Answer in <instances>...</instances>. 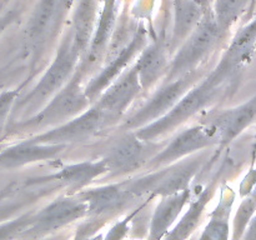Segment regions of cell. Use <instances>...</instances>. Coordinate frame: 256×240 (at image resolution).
Returning a JSON list of instances; mask_svg holds the SVG:
<instances>
[{"mask_svg": "<svg viewBox=\"0 0 256 240\" xmlns=\"http://www.w3.org/2000/svg\"><path fill=\"white\" fill-rule=\"evenodd\" d=\"M174 8L175 22L172 40L174 44H178L200 22L202 5L196 0H174Z\"/></svg>", "mask_w": 256, "mask_h": 240, "instance_id": "7402d4cb", "label": "cell"}, {"mask_svg": "<svg viewBox=\"0 0 256 240\" xmlns=\"http://www.w3.org/2000/svg\"><path fill=\"white\" fill-rule=\"evenodd\" d=\"M216 142H219L216 135L208 124L190 128V129L180 132L162 152L152 156L150 165L156 168L160 165L170 164V162L182 159L196 150L205 149Z\"/></svg>", "mask_w": 256, "mask_h": 240, "instance_id": "9c48e42d", "label": "cell"}, {"mask_svg": "<svg viewBox=\"0 0 256 240\" xmlns=\"http://www.w3.org/2000/svg\"><path fill=\"white\" fill-rule=\"evenodd\" d=\"M132 196V192L128 188L122 189L119 185H108L82 192V200L86 202L88 212L102 214L122 208Z\"/></svg>", "mask_w": 256, "mask_h": 240, "instance_id": "2e32d148", "label": "cell"}, {"mask_svg": "<svg viewBox=\"0 0 256 240\" xmlns=\"http://www.w3.org/2000/svg\"><path fill=\"white\" fill-rule=\"evenodd\" d=\"M98 0H79L72 15L74 46L79 55L86 54L94 32Z\"/></svg>", "mask_w": 256, "mask_h": 240, "instance_id": "e0dca14e", "label": "cell"}, {"mask_svg": "<svg viewBox=\"0 0 256 240\" xmlns=\"http://www.w3.org/2000/svg\"><path fill=\"white\" fill-rule=\"evenodd\" d=\"M256 49V18L239 30L232 39L229 49L225 52L222 62L239 72L240 68L252 59Z\"/></svg>", "mask_w": 256, "mask_h": 240, "instance_id": "ffe728a7", "label": "cell"}, {"mask_svg": "<svg viewBox=\"0 0 256 240\" xmlns=\"http://www.w3.org/2000/svg\"><path fill=\"white\" fill-rule=\"evenodd\" d=\"M86 212L88 205L82 199L55 200L32 220V230L39 232L55 230L79 219Z\"/></svg>", "mask_w": 256, "mask_h": 240, "instance_id": "4fadbf2b", "label": "cell"}, {"mask_svg": "<svg viewBox=\"0 0 256 240\" xmlns=\"http://www.w3.org/2000/svg\"><path fill=\"white\" fill-rule=\"evenodd\" d=\"M20 68L14 66V65H6V66L0 68V92H4L5 86L12 82L20 72Z\"/></svg>", "mask_w": 256, "mask_h": 240, "instance_id": "f546056e", "label": "cell"}, {"mask_svg": "<svg viewBox=\"0 0 256 240\" xmlns=\"http://www.w3.org/2000/svg\"><path fill=\"white\" fill-rule=\"evenodd\" d=\"M252 62H255V65H256V49H255V52H254V55H252Z\"/></svg>", "mask_w": 256, "mask_h": 240, "instance_id": "74e56055", "label": "cell"}, {"mask_svg": "<svg viewBox=\"0 0 256 240\" xmlns=\"http://www.w3.org/2000/svg\"><path fill=\"white\" fill-rule=\"evenodd\" d=\"M212 188L209 186L200 194V196L195 200L190 206L189 212L184 215L182 222H179L174 232L169 234L166 240H185L196 228L198 222H199L200 218H202V212H204L205 206H206L208 202L212 198Z\"/></svg>", "mask_w": 256, "mask_h": 240, "instance_id": "cb8c5ba5", "label": "cell"}, {"mask_svg": "<svg viewBox=\"0 0 256 240\" xmlns=\"http://www.w3.org/2000/svg\"><path fill=\"white\" fill-rule=\"evenodd\" d=\"M222 32L215 19L200 20L172 60L169 70L170 79L174 80L194 72L195 68L215 46Z\"/></svg>", "mask_w": 256, "mask_h": 240, "instance_id": "277c9868", "label": "cell"}, {"mask_svg": "<svg viewBox=\"0 0 256 240\" xmlns=\"http://www.w3.org/2000/svg\"><path fill=\"white\" fill-rule=\"evenodd\" d=\"M128 232V222H122L120 224H116L110 232L108 234L105 240H122L124 238L125 232Z\"/></svg>", "mask_w": 256, "mask_h": 240, "instance_id": "1f68e13d", "label": "cell"}, {"mask_svg": "<svg viewBox=\"0 0 256 240\" xmlns=\"http://www.w3.org/2000/svg\"><path fill=\"white\" fill-rule=\"evenodd\" d=\"M82 72H75L70 82L52 98L49 104L40 110L39 112L15 125L18 132H24L28 129H42L50 125L66 122L70 118L84 112L85 108L89 105L90 99L85 94V90L80 86Z\"/></svg>", "mask_w": 256, "mask_h": 240, "instance_id": "3957f363", "label": "cell"}, {"mask_svg": "<svg viewBox=\"0 0 256 240\" xmlns=\"http://www.w3.org/2000/svg\"><path fill=\"white\" fill-rule=\"evenodd\" d=\"M18 16V12L15 9L6 10L5 12H0V34L9 26L12 22H15Z\"/></svg>", "mask_w": 256, "mask_h": 240, "instance_id": "4dcf8cb0", "label": "cell"}, {"mask_svg": "<svg viewBox=\"0 0 256 240\" xmlns=\"http://www.w3.org/2000/svg\"><path fill=\"white\" fill-rule=\"evenodd\" d=\"M142 89L135 68L125 72L109 89L105 90L96 106L112 119L119 116Z\"/></svg>", "mask_w": 256, "mask_h": 240, "instance_id": "7c38bea8", "label": "cell"}, {"mask_svg": "<svg viewBox=\"0 0 256 240\" xmlns=\"http://www.w3.org/2000/svg\"><path fill=\"white\" fill-rule=\"evenodd\" d=\"M166 55L159 42H152L142 50L135 69L139 76L142 89L152 86L166 69Z\"/></svg>", "mask_w": 256, "mask_h": 240, "instance_id": "d6986e66", "label": "cell"}, {"mask_svg": "<svg viewBox=\"0 0 256 240\" xmlns=\"http://www.w3.org/2000/svg\"><path fill=\"white\" fill-rule=\"evenodd\" d=\"M59 0H40L26 28L28 45L34 52L42 45L54 28H56Z\"/></svg>", "mask_w": 256, "mask_h": 240, "instance_id": "9a60e30c", "label": "cell"}, {"mask_svg": "<svg viewBox=\"0 0 256 240\" xmlns=\"http://www.w3.org/2000/svg\"><path fill=\"white\" fill-rule=\"evenodd\" d=\"M109 119L112 118L95 105L90 110L82 112L75 119L69 120L60 126L55 128L50 132H42L30 140L35 142H42V144L65 145L66 146V144L69 142H78L88 139V138H92L106 125Z\"/></svg>", "mask_w": 256, "mask_h": 240, "instance_id": "52a82bcc", "label": "cell"}, {"mask_svg": "<svg viewBox=\"0 0 256 240\" xmlns=\"http://www.w3.org/2000/svg\"><path fill=\"white\" fill-rule=\"evenodd\" d=\"M115 14H116V0H104L98 28L94 32V35H92L89 50L86 52L88 58L82 62V66H89V64H94L98 58L105 50L108 39L110 38V32H112V26H114Z\"/></svg>", "mask_w": 256, "mask_h": 240, "instance_id": "44dd1931", "label": "cell"}, {"mask_svg": "<svg viewBox=\"0 0 256 240\" xmlns=\"http://www.w3.org/2000/svg\"><path fill=\"white\" fill-rule=\"evenodd\" d=\"M242 240H256V215L252 219V222L248 225L245 230L244 239Z\"/></svg>", "mask_w": 256, "mask_h": 240, "instance_id": "836d02e7", "label": "cell"}, {"mask_svg": "<svg viewBox=\"0 0 256 240\" xmlns=\"http://www.w3.org/2000/svg\"><path fill=\"white\" fill-rule=\"evenodd\" d=\"M74 0H59V9H58V20H56V26L59 25V22H62V18L66 15L68 10L72 8V4Z\"/></svg>", "mask_w": 256, "mask_h": 240, "instance_id": "d6a6232c", "label": "cell"}, {"mask_svg": "<svg viewBox=\"0 0 256 240\" xmlns=\"http://www.w3.org/2000/svg\"><path fill=\"white\" fill-rule=\"evenodd\" d=\"M12 209H14V208H12V206H5V208H2V209H0V218H2V215L6 214V212H12Z\"/></svg>", "mask_w": 256, "mask_h": 240, "instance_id": "e575fe53", "label": "cell"}, {"mask_svg": "<svg viewBox=\"0 0 256 240\" xmlns=\"http://www.w3.org/2000/svg\"><path fill=\"white\" fill-rule=\"evenodd\" d=\"M145 36L142 32H136L130 42H128L119 52H112V60L109 64L104 68L102 72L85 89V94L89 98L90 102L94 100L100 92L106 89L108 85L112 82V80L118 76L120 72L130 62V60L135 56L142 49H144Z\"/></svg>", "mask_w": 256, "mask_h": 240, "instance_id": "8fae6325", "label": "cell"}, {"mask_svg": "<svg viewBox=\"0 0 256 240\" xmlns=\"http://www.w3.org/2000/svg\"><path fill=\"white\" fill-rule=\"evenodd\" d=\"M256 212V190L248 195L246 199L242 202L234 220V235L232 240H239L246 230L248 225L252 222Z\"/></svg>", "mask_w": 256, "mask_h": 240, "instance_id": "484cf974", "label": "cell"}, {"mask_svg": "<svg viewBox=\"0 0 256 240\" xmlns=\"http://www.w3.org/2000/svg\"><path fill=\"white\" fill-rule=\"evenodd\" d=\"M65 145H52L26 140L0 152V168L12 169L30 162L52 159L62 152Z\"/></svg>", "mask_w": 256, "mask_h": 240, "instance_id": "5bb4252c", "label": "cell"}, {"mask_svg": "<svg viewBox=\"0 0 256 240\" xmlns=\"http://www.w3.org/2000/svg\"><path fill=\"white\" fill-rule=\"evenodd\" d=\"M79 52L74 46V35H68L62 40L54 62L45 72L36 86L16 104L18 108L36 109L40 105L45 104L48 99L58 94L72 79L76 66Z\"/></svg>", "mask_w": 256, "mask_h": 240, "instance_id": "7a4b0ae2", "label": "cell"}, {"mask_svg": "<svg viewBox=\"0 0 256 240\" xmlns=\"http://www.w3.org/2000/svg\"><path fill=\"white\" fill-rule=\"evenodd\" d=\"M196 2H199V4L202 5V6H204V5L206 4V2H208V0H196Z\"/></svg>", "mask_w": 256, "mask_h": 240, "instance_id": "d590c367", "label": "cell"}, {"mask_svg": "<svg viewBox=\"0 0 256 240\" xmlns=\"http://www.w3.org/2000/svg\"><path fill=\"white\" fill-rule=\"evenodd\" d=\"M18 94H19L18 90H5L0 92V135L4 132L8 116L15 105Z\"/></svg>", "mask_w": 256, "mask_h": 240, "instance_id": "4316f807", "label": "cell"}, {"mask_svg": "<svg viewBox=\"0 0 256 240\" xmlns=\"http://www.w3.org/2000/svg\"><path fill=\"white\" fill-rule=\"evenodd\" d=\"M32 220L30 218H22L14 222H6L0 226V240H10L19 232L26 230L29 225H32Z\"/></svg>", "mask_w": 256, "mask_h": 240, "instance_id": "f1b7e54d", "label": "cell"}, {"mask_svg": "<svg viewBox=\"0 0 256 240\" xmlns=\"http://www.w3.org/2000/svg\"><path fill=\"white\" fill-rule=\"evenodd\" d=\"M235 75H238L236 70L222 60L216 69L199 86L184 95L182 100L164 116L142 128L136 135L140 139L152 142L156 138L174 130L180 124L186 122V119L215 102V99L219 98L222 92H225V88L234 79Z\"/></svg>", "mask_w": 256, "mask_h": 240, "instance_id": "6da1fadb", "label": "cell"}, {"mask_svg": "<svg viewBox=\"0 0 256 240\" xmlns=\"http://www.w3.org/2000/svg\"><path fill=\"white\" fill-rule=\"evenodd\" d=\"M229 239V226L226 220L222 218L212 220L202 234V240H228Z\"/></svg>", "mask_w": 256, "mask_h": 240, "instance_id": "83f0119b", "label": "cell"}, {"mask_svg": "<svg viewBox=\"0 0 256 240\" xmlns=\"http://www.w3.org/2000/svg\"><path fill=\"white\" fill-rule=\"evenodd\" d=\"M256 122V94L252 99L225 110L209 122L219 142H229Z\"/></svg>", "mask_w": 256, "mask_h": 240, "instance_id": "30bf717a", "label": "cell"}, {"mask_svg": "<svg viewBox=\"0 0 256 240\" xmlns=\"http://www.w3.org/2000/svg\"><path fill=\"white\" fill-rule=\"evenodd\" d=\"M249 0H216L215 5V20L222 32L236 22L240 12L244 10Z\"/></svg>", "mask_w": 256, "mask_h": 240, "instance_id": "d4e9b609", "label": "cell"}, {"mask_svg": "<svg viewBox=\"0 0 256 240\" xmlns=\"http://www.w3.org/2000/svg\"><path fill=\"white\" fill-rule=\"evenodd\" d=\"M150 152V142L140 139L138 135H125L110 145L102 160L108 172L125 174L149 162Z\"/></svg>", "mask_w": 256, "mask_h": 240, "instance_id": "ba28073f", "label": "cell"}, {"mask_svg": "<svg viewBox=\"0 0 256 240\" xmlns=\"http://www.w3.org/2000/svg\"><path fill=\"white\" fill-rule=\"evenodd\" d=\"M188 198H189V189L182 190L176 194L168 195L164 200H162L152 219L150 236L152 240H160L162 235L166 234L170 225L175 222L184 208Z\"/></svg>", "mask_w": 256, "mask_h": 240, "instance_id": "ac0fdd59", "label": "cell"}, {"mask_svg": "<svg viewBox=\"0 0 256 240\" xmlns=\"http://www.w3.org/2000/svg\"><path fill=\"white\" fill-rule=\"evenodd\" d=\"M194 82V72L170 80V82L162 86L139 112L128 119V122H125V128L126 129L144 128L164 116L182 100V98L186 94L188 89L192 86Z\"/></svg>", "mask_w": 256, "mask_h": 240, "instance_id": "8992f818", "label": "cell"}, {"mask_svg": "<svg viewBox=\"0 0 256 240\" xmlns=\"http://www.w3.org/2000/svg\"><path fill=\"white\" fill-rule=\"evenodd\" d=\"M252 150H254V156H256V135H255V142H254V148H252Z\"/></svg>", "mask_w": 256, "mask_h": 240, "instance_id": "8d00e7d4", "label": "cell"}, {"mask_svg": "<svg viewBox=\"0 0 256 240\" xmlns=\"http://www.w3.org/2000/svg\"><path fill=\"white\" fill-rule=\"evenodd\" d=\"M105 172H108V169L102 160L90 162H85L64 168V169H62V172L55 175V178L60 182H65V184L82 186V185L88 184Z\"/></svg>", "mask_w": 256, "mask_h": 240, "instance_id": "603a6c76", "label": "cell"}, {"mask_svg": "<svg viewBox=\"0 0 256 240\" xmlns=\"http://www.w3.org/2000/svg\"><path fill=\"white\" fill-rule=\"evenodd\" d=\"M202 160H204L202 156L185 160L169 169H164L162 172H154V174L136 180L128 189L132 194L146 192H152L155 194H162L165 196L176 194L188 189L190 180L199 170Z\"/></svg>", "mask_w": 256, "mask_h": 240, "instance_id": "5b68a950", "label": "cell"}]
</instances>
